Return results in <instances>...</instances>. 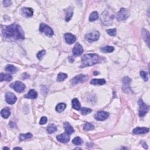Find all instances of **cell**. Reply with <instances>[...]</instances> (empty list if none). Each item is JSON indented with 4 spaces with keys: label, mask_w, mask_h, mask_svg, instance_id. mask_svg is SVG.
<instances>
[{
    "label": "cell",
    "mask_w": 150,
    "mask_h": 150,
    "mask_svg": "<svg viewBox=\"0 0 150 150\" xmlns=\"http://www.w3.org/2000/svg\"><path fill=\"white\" fill-rule=\"evenodd\" d=\"M21 11L23 15H24L25 16L27 17H31L34 14V10L31 8L24 7L22 9Z\"/></svg>",
    "instance_id": "cell-17"
},
{
    "label": "cell",
    "mask_w": 150,
    "mask_h": 150,
    "mask_svg": "<svg viewBox=\"0 0 150 150\" xmlns=\"http://www.w3.org/2000/svg\"><path fill=\"white\" fill-rule=\"evenodd\" d=\"M48 121V119L47 117L43 116L42 117H41V119L40 120V124L41 125H44Z\"/></svg>",
    "instance_id": "cell-39"
},
{
    "label": "cell",
    "mask_w": 150,
    "mask_h": 150,
    "mask_svg": "<svg viewBox=\"0 0 150 150\" xmlns=\"http://www.w3.org/2000/svg\"><path fill=\"white\" fill-rule=\"evenodd\" d=\"M72 103V107L74 109L79 110L81 108V105L77 99H73Z\"/></svg>",
    "instance_id": "cell-24"
},
{
    "label": "cell",
    "mask_w": 150,
    "mask_h": 150,
    "mask_svg": "<svg viewBox=\"0 0 150 150\" xmlns=\"http://www.w3.org/2000/svg\"><path fill=\"white\" fill-rule=\"evenodd\" d=\"M149 131V129L148 128L146 127H136V129H134L132 130L134 134H145L148 132Z\"/></svg>",
    "instance_id": "cell-15"
},
{
    "label": "cell",
    "mask_w": 150,
    "mask_h": 150,
    "mask_svg": "<svg viewBox=\"0 0 150 150\" xmlns=\"http://www.w3.org/2000/svg\"><path fill=\"white\" fill-rule=\"evenodd\" d=\"M66 12V17H65V21L66 22H69L70 20L72 17L73 16V8L72 6H69L66 10H65Z\"/></svg>",
    "instance_id": "cell-16"
},
{
    "label": "cell",
    "mask_w": 150,
    "mask_h": 150,
    "mask_svg": "<svg viewBox=\"0 0 150 150\" xmlns=\"http://www.w3.org/2000/svg\"><path fill=\"white\" fill-rule=\"evenodd\" d=\"M40 32L44 33L48 36H52L53 35V31L52 28L46 24L44 23H41L40 27Z\"/></svg>",
    "instance_id": "cell-6"
},
{
    "label": "cell",
    "mask_w": 150,
    "mask_h": 150,
    "mask_svg": "<svg viewBox=\"0 0 150 150\" xmlns=\"http://www.w3.org/2000/svg\"><path fill=\"white\" fill-rule=\"evenodd\" d=\"M106 32H107V34L109 35L112 36H116V28H114V29H107Z\"/></svg>",
    "instance_id": "cell-38"
},
{
    "label": "cell",
    "mask_w": 150,
    "mask_h": 150,
    "mask_svg": "<svg viewBox=\"0 0 150 150\" xmlns=\"http://www.w3.org/2000/svg\"><path fill=\"white\" fill-rule=\"evenodd\" d=\"M114 18V13L110 11L106 10L101 14V21L104 25H108L112 24L113 19Z\"/></svg>",
    "instance_id": "cell-3"
},
{
    "label": "cell",
    "mask_w": 150,
    "mask_h": 150,
    "mask_svg": "<svg viewBox=\"0 0 150 150\" xmlns=\"http://www.w3.org/2000/svg\"><path fill=\"white\" fill-rule=\"evenodd\" d=\"M25 97L27 99H35L38 97V93H37L35 90L32 89V90H29V92L25 96Z\"/></svg>",
    "instance_id": "cell-18"
},
{
    "label": "cell",
    "mask_w": 150,
    "mask_h": 150,
    "mask_svg": "<svg viewBox=\"0 0 150 150\" xmlns=\"http://www.w3.org/2000/svg\"><path fill=\"white\" fill-rule=\"evenodd\" d=\"M67 77V74L64 73H59L57 77V80L58 82H62L64 81L65 79H66Z\"/></svg>",
    "instance_id": "cell-32"
},
{
    "label": "cell",
    "mask_w": 150,
    "mask_h": 150,
    "mask_svg": "<svg viewBox=\"0 0 150 150\" xmlns=\"http://www.w3.org/2000/svg\"><path fill=\"white\" fill-rule=\"evenodd\" d=\"M66 107V105L65 103H59L56 107V112L58 113H62L64 112Z\"/></svg>",
    "instance_id": "cell-28"
},
{
    "label": "cell",
    "mask_w": 150,
    "mask_h": 150,
    "mask_svg": "<svg viewBox=\"0 0 150 150\" xmlns=\"http://www.w3.org/2000/svg\"><path fill=\"white\" fill-rule=\"evenodd\" d=\"M73 54L75 56H80L81 55L83 52V46L80 43H76L73 49Z\"/></svg>",
    "instance_id": "cell-14"
},
{
    "label": "cell",
    "mask_w": 150,
    "mask_h": 150,
    "mask_svg": "<svg viewBox=\"0 0 150 150\" xmlns=\"http://www.w3.org/2000/svg\"><path fill=\"white\" fill-rule=\"evenodd\" d=\"M142 144H143V147H144V148H145V149H148V146H147V145L146 143H145V142H143V143H142Z\"/></svg>",
    "instance_id": "cell-42"
},
{
    "label": "cell",
    "mask_w": 150,
    "mask_h": 150,
    "mask_svg": "<svg viewBox=\"0 0 150 150\" xmlns=\"http://www.w3.org/2000/svg\"><path fill=\"white\" fill-rule=\"evenodd\" d=\"M46 130L49 134H52L57 131V127L54 124H51L47 127Z\"/></svg>",
    "instance_id": "cell-29"
},
{
    "label": "cell",
    "mask_w": 150,
    "mask_h": 150,
    "mask_svg": "<svg viewBox=\"0 0 150 150\" xmlns=\"http://www.w3.org/2000/svg\"><path fill=\"white\" fill-rule=\"evenodd\" d=\"M45 53H46V51H45V50L40 51L38 53H37V55H36L37 58H38L40 60H41L43 58V56H44Z\"/></svg>",
    "instance_id": "cell-36"
},
{
    "label": "cell",
    "mask_w": 150,
    "mask_h": 150,
    "mask_svg": "<svg viewBox=\"0 0 150 150\" xmlns=\"http://www.w3.org/2000/svg\"><path fill=\"white\" fill-rule=\"evenodd\" d=\"M64 38L66 42L69 45L72 44L76 41V38L75 35L71 33H66L64 35Z\"/></svg>",
    "instance_id": "cell-13"
},
{
    "label": "cell",
    "mask_w": 150,
    "mask_h": 150,
    "mask_svg": "<svg viewBox=\"0 0 150 150\" xmlns=\"http://www.w3.org/2000/svg\"><path fill=\"white\" fill-rule=\"evenodd\" d=\"M29 77V76H28V74L27 73H24V74H23V76H22V79H27V78Z\"/></svg>",
    "instance_id": "cell-41"
},
{
    "label": "cell",
    "mask_w": 150,
    "mask_h": 150,
    "mask_svg": "<svg viewBox=\"0 0 150 150\" xmlns=\"http://www.w3.org/2000/svg\"><path fill=\"white\" fill-rule=\"evenodd\" d=\"M56 139H57L59 142L62 143H66L70 141V136H69V134L66 132V133H63L62 134L58 135L56 137Z\"/></svg>",
    "instance_id": "cell-12"
},
{
    "label": "cell",
    "mask_w": 150,
    "mask_h": 150,
    "mask_svg": "<svg viewBox=\"0 0 150 150\" xmlns=\"http://www.w3.org/2000/svg\"><path fill=\"white\" fill-rule=\"evenodd\" d=\"M72 143L74 145H80L82 144V140L79 137H75L72 141Z\"/></svg>",
    "instance_id": "cell-35"
},
{
    "label": "cell",
    "mask_w": 150,
    "mask_h": 150,
    "mask_svg": "<svg viewBox=\"0 0 150 150\" xmlns=\"http://www.w3.org/2000/svg\"><path fill=\"white\" fill-rule=\"evenodd\" d=\"M99 37H100L99 32L97 31H94L90 32V33L87 34L85 36V38L87 41H89V42H94V41H97L99 40Z\"/></svg>",
    "instance_id": "cell-8"
},
{
    "label": "cell",
    "mask_w": 150,
    "mask_h": 150,
    "mask_svg": "<svg viewBox=\"0 0 150 150\" xmlns=\"http://www.w3.org/2000/svg\"><path fill=\"white\" fill-rule=\"evenodd\" d=\"M32 137V135L31 133H27V134H21L19 136V140L20 141H22L23 140H26V139L31 138Z\"/></svg>",
    "instance_id": "cell-31"
},
{
    "label": "cell",
    "mask_w": 150,
    "mask_h": 150,
    "mask_svg": "<svg viewBox=\"0 0 150 150\" xmlns=\"http://www.w3.org/2000/svg\"><path fill=\"white\" fill-rule=\"evenodd\" d=\"M64 129L66 131V133L68 134H71L74 132V129L72 127V125L67 122H65L64 124Z\"/></svg>",
    "instance_id": "cell-19"
},
{
    "label": "cell",
    "mask_w": 150,
    "mask_h": 150,
    "mask_svg": "<svg viewBox=\"0 0 150 150\" xmlns=\"http://www.w3.org/2000/svg\"><path fill=\"white\" fill-rule=\"evenodd\" d=\"M3 35L6 38H13L15 40H24V32L19 25L12 24L10 26H5L3 29Z\"/></svg>",
    "instance_id": "cell-1"
},
{
    "label": "cell",
    "mask_w": 150,
    "mask_h": 150,
    "mask_svg": "<svg viewBox=\"0 0 150 150\" xmlns=\"http://www.w3.org/2000/svg\"><path fill=\"white\" fill-rule=\"evenodd\" d=\"M3 5L5 6H9L11 4V1H8V0H6V1H3Z\"/></svg>",
    "instance_id": "cell-40"
},
{
    "label": "cell",
    "mask_w": 150,
    "mask_h": 150,
    "mask_svg": "<svg viewBox=\"0 0 150 150\" xmlns=\"http://www.w3.org/2000/svg\"><path fill=\"white\" fill-rule=\"evenodd\" d=\"M106 83V80L104 79H92L90 82V84L93 85H103Z\"/></svg>",
    "instance_id": "cell-20"
},
{
    "label": "cell",
    "mask_w": 150,
    "mask_h": 150,
    "mask_svg": "<svg viewBox=\"0 0 150 150\" xmlns=\"http://www.w3.org/2000/svg\"><path fill=\"white\" fill-rule=\"evenodd\" d=\"M97 19H99V14L98 12L96 11L93 12L92 14H90V17H89V21L91 22L96 21Z\"/></svg>",
    "instance_id": "cell-30"
},
{
    "label": "cell",
    "mask_w": 150,
    "mask_h": 150,
    "mask_svg": "<svg viewBox=\"0 0 150 150\" xmlns=\"http://www.w3.org/2000/svg\"><path fill=\"white\" fill-rule=\"evenodd\" d=\"M140 76L143 77L144 81L147 82L148 80V73L145 71H141L140 72Z\"/></svg>",
    "instance_id": "cell-37"
},
{
    "label": "cell",
    "mask_w": 150,
    "mask_h": 150,
    "mask_svg": "<svg viewBox=\"0 0 150 150\" xmlns=\"http://www.w3.org/2000/svg\"><path fill=\"white\" fill-rule=\"evenodd\" d=\"M87 79V76L84 75H77L76 76L74 77L71 80V84L72 85L75 86L79 83H83V82L85 81Z\"/></svg>",
    "instance_id": "cell-9"
},
{
    "label": "cell",
    "mask_w": 150,
    "mask_h": 150,
    "mask_svg": "<svg viewBox=\"0 0 150 150\" xmlns=\"http://www.w3.org/2000/svg\"><path fill=\"white\" fill-rule=\"evenodd\" d=\"M131 80L128 77H125L123 78V82L124 84V86H123L124 90V89H126V90H127V89H130L129 86H130V82H131Z\"/></svg>",
    "instance_id": "cell-25"
},
{
    "label": "cell",
    "mask_w": 150,
    "mask_h": 150,
    "mask_svg": "<svg viewBox=\"0 0 150 150\" xmlns=\"http://www.w3.org/2000/svg\"><path fill=\"white\" fill-rule=\"evenodd\" d=\"M9 149L10 148H7V147H4V148H3V149Z\"/></svg>",
    "instance_id": "cell-45"
},
{
    "label": "cell",
    "mask_w": 150,
    "mask_h": 150,
    "mask_svg": "<svg viewBox=\"0 0 150 150\" xmlns=\"http://www.w3.org/2000/svg\"><path fill=\"white\" fill-rule=\"evenodd\" d=\"M142 35L144 40L147 43L148 46H149V32L146 29H143L142 31Z\"/></svg>",
    "instance_id": "cell-22"
},
{
    "label": "cell",
    "mask_w": 150,
    "mask_h": 150,
    "mask_svg": "<svg viewBox=\"0 0 150 150\" xmlns=\"http://www.w3.org/2000/svg\"><path fill=\"white\" fill-rule=\"evenodd\" d=\"M5 70L6 71L8 72H10L11 73H15L17 72V70H18V69H17L15 66H14V65H8L7 66L5 67Z\"/></svg>",
    "instance_id": "cell-26"
},
{
    "label": "cell",
    "mask_w": 150,
    "mask_h": 150,
    "mask_svg": "<svg viewBox=\"0 0 150 150\" xmlns=\"http://www.w3.org/2000/svg\"><path fill=\"white\" fill-rule=\"evenodd\" d=\"M138 105L139 116L140 117H144L147 114V113L148 112L149 106L148 105H147L141 99L138 100Z\"/></svg>",
    "instance_id": "cell-4"
},
{
    "label": "cell",
    "mask_w": 150,
    "mask_h": 150,
    "mask_svg": "<svg viewBox=\"0 0 150 150\" xmlns=\"http://www.w3.org/2000/svg\"><path fill=\"white\" fill-rule=\"evenodd\" d=\"M10 87L18 93H22L24 92L26 88L24 84L22 83L21 82L19 81H17L14 82V83H12L10 85Z\"/></svg>",
    "instance_id": "cell-7"
},
{
    "label": "cell",
    "mask_w": 150,
    "mask_h": 150,
    "mask_svg": "<svg viewBox=\"0 0 150 150\" xmlns=\"http://www.w3.org/2000/svg\"><path fill=\"white\" fill-rule=\"evenodd\" d=\"M130 16V12L125 8H121L116 15L117 20L119 21H125Z\"/></svg>",
    "instance_id": "cell-5"
},
{
    "label": "cell",
    "mask_w": 150,
    "mask_h": 150,
    "mask_svg": "<svg viewBox=\"0 0 150 150\" xmlns=\"http://www.w3.org/2000/svg\"><path fill=\"white\" fill-rule=\"evenodd\" d=\"M93 73H94V75H95V76H97V75H98V74H99V73L97 72H94Z\"/></svg>",
    "instance_id": "cell-43"
},
{
    "label": "cell",
    "mask_w": 150,
    "mask_h": 150,
    "mask_svg": "<svg viewBox=\"0 0 150 150\" xmlns=\"http://www.w3.org/2000/svg\"><path fill=\"white\" fill-rule=\"evenodd\" d=\"M100 50L103 53H111L114 51V48L112 46H106L101 48Z\"/></svg>",
    "instance_id": "cell-27"
},
{
    "label": "cell",
    "mask_w": 150,
    "mask_h": 150,
    "mask_svg": "<svg viewBox=\"0 0 150 150\" xmlns=\"http://www.w3.org/2000/svg\"><path fill=\"white\" fill-rule=\"evenodd\" d=\"M16 96L11 92H7L5 94V100L6 103L10 104H14L17 101Z\"/></svg>",
    "instance_id": "cell-11"
},
{
    "label": "cell",
    "mask_w": 150,
    "mask_h": 150,
    "mask_svg": "<svg viewBox=\"0 0 150 150\" xmlns=\"http://www.w3.org/2000/svg\"><path fill=\"white\" fill-rule=\"evenodd\" d=\"M94 129V125L91 123H86V124H84L83 127V130H85V131H90V130H93Z\"/></svg>",
    "instance_id": "cell-34"
},
{
    "label": "cell",
    "mask_w": 150,
    "mask_h": 150,
    "mask_svg": "<svg viewBox=\"0 0 150 150\" xmlns=\"http://www.w3.org/2000/svg\"><path fill=\"white\" fill-rule=\"evenodd\" d=\"M109 117V114L106 112L100 111L96 113L94 115V119L97 121H104Z\"/></svg>",
    "instance_id": "cell-10"
},
{
    "label": "cell",
    "mask_w": 150,
    "mask_h": 150,
    "mask_svg": "<svg viewBox=\"0 0 150 150\" xmlns=\"http://www.w3.org/2000/svg\"><path fill=\"white\" fill-rule=\"evenodd\" d=\"M22 149L21 148H19V147H15V148H14V149Z\"/></svg>",
    "instance_id": "cell-44"
},
{
    "label": "cell",
    "mask_w": 150,
    "mask_h": 150,
    "mask_svg": "<svg viewBox=\"0 0 150 150\" xmlns=\"http://www.w3.org/2000/svg\"><path fill=\"white\" fill-rule=\"evenodd\" d=\"M11 115L10 110L8 107H5L3 108L1 112V116L4 119H8Z\"/></svg>",
    "instance_id": "cell-21"
},
{
    "label": "cell",
    "mask_w": 150,
    "mask_h": 150,
    "mask_svg": "<svg viewBox=\"0 0 150 150\" xmlns=\"http://www.w3.org/2000/svg\"><path fill=\"white\" fill-rule=\"evenodd\" d=\"M12 79V76L10 74H4L1 73L0 75V80L1 82H3V80L10 82Z\"/></svg>",
    "instance_id": "cell-23"
},
{
    "label": "cell",
    "mask_w": 150,
    "mask_h": 150,
    "mask_svg": "<svg viewBox=\"0 0 150 150\" xmlns=\"http://www.w3.org/2000/svg\"><path fill=\"white\" fill-rule=\"evenodd\" d=\"M92 109L89 108H87V107H82L80 108V112L82 115L83 116H85V115H87L88 114H90V113H92Z\"/></svg>",
    "instance_id": "cell-33"
},
{
    "label": "cell",
    "mask_w": 150,
    "mask_h": 150,
    "mask_svg": "<svg viewBox=\"0 0 150 150\" xmlns=\"http://www.w3.org/2000/svg\"><path fill=\"white\" fill-rule=\"evenodd\" d=\"M104 58H101L99 55L94 53L86 54L82 58V64L80 67L92 66L103 61Z\"/></svg>",
    "instance_id": "cell-2"
}]
</instances>
